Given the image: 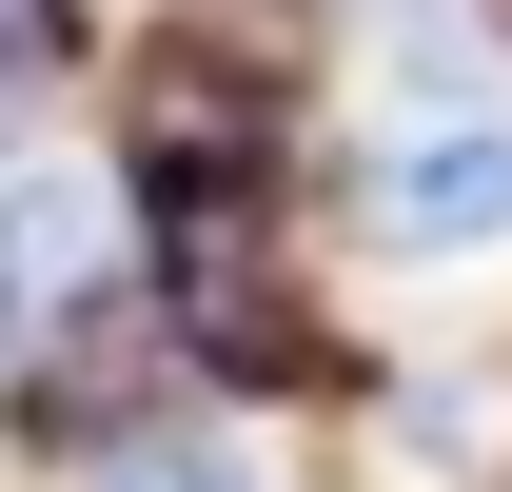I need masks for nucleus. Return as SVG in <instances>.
<instances>
[{"label":"nucleus","instance_id":"nucleus-1","mask_svg":"<svg viewBox=\"0 0 512 492\" xmlns=\"http://www.w3.org/2000/svg\"><path fill=\"white\" fill-rule=\"evenodd\" d=\"M99 158H119L138 217H217V197H316V79L256 60V40H197V20H119L99 60Z\"/></svg>","mask_w":512,"mask_h":492},{"label":"nucleus","instance_id":"nucleus-2","mask_svg":"<svg viewBox=\"0 0 512 492\" xmlns=\"http://www.w3.org/2000/svg\"><path fill=\"white\" fill-rule=\"evenodd\" d=\"M316 237L375 296H512V79L493 99H414V119H335Z\"/></svg>","mask_w":512,"mask_h":492},{"label":"nucleus","instance_id":"nucleus-3","mask_svg":"<svg viewBox=\"0 0 512 492\" xmlns=\"http://www.w3.org/2000/svg\"><path fill=\"white\" fill-rule=\"evenodd\" d=\"M119 296H138V197H119V158H99V138H20V178H0V394L60 374Z\"/></svg>","mask_w":512,"mask_h":492},{"label":"nucleus","instance_id":"nucleus-4","mask_svg":"<svg viewBox=\"0 0 512 492\" xmlns=\"http://www.w3.org/2000/svg\"><path fill=\"white\" fill-rule=\"evenodd\" d=\"M40 492H355L316 414H237V394H138V414L60 433V453H20Z\"/></svg>","mask_w":512,"mask_h":492},{"label":"nucleus","instance_id":"nucleus-5","mask_svg":"<svg viewBox=\"0 0 512 492\" xmlns=\"http://www.w3.org/2000/svg\"><path fill=\"white\" fill-rule=\"evenodd\" d=\"M99 60H119V20H99V0H0V119L99 99Z\"/></svg>","mask_w":512,"mask_h":492},{"label":"nucleus","instance_id":"nucleus-6","mask_svg":"<svg viewBox=\"0 0 512 492\" xmlns=\"http://www.w3.org/2000/svg\"><path fill=\"white\" fill-rule=\"evenodd\" d=\"M20 138H40V119H0V158H20Z\"/></svg>","mask_w":512,"mask_h":492},{"label":"nucleus","instance_id":"nucleus-7","mask_svg":"<svg viewBox=\"0 0 512 492\" xmlns=\"http://www.w3.org/2000/svg\"><path fill=\"white\" fill-rule=\"evenodd\" d=\"M493 492H512V473H493Z\"/></svg>","mask_w":512,"mask_h":492}]
</instances>
